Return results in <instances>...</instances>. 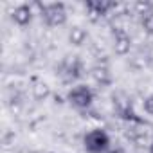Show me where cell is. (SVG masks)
<instances>
[{
    "mask_svg": "<svg viewBox=\"0 0 153 153\" xmlns=\"http://www.w3.org/2000/svg\"><path fill=\"white\" fill-rule=\"evenodd\" d=\"M90 76L99 87H112L114 85V74L110 72V68L106 65H94L90 68Z\"/></svg>",
    "mask_w": 153,
    "mask_h": 153,
    "instance_id": "cell-8",
    "label": "cell"
},
{
    "mask_svg": "<svg viewBox=\"0 0 153 153\" xmlns=\"http://www.w3.org/2000/svg\"><path fill=\"white\" fill-rule=\"evenodd\" d=\"M33 96H34V99L36 101H45L49 96H51V88H49V85L47 83H36L34 87H33Z\"/></svg>",
    "mask_w": 153,
    "mask_h": 153,
    "instance_id": "cell-10",
    "label": "cell"
},
{
    "mask_svg": "<svg viewBox=\"0 0 153 153\" xmlns=\"http://www.w3.org/2000/svg\"><path fill=\"white\" fill-rule=\"evenodd\" d=\"M142 110H144V114L153 117V94H148L142 99Z\"/></svg>",
    "mask_w": 153,
    "mask_h": 153,
    "instance_id": "cell-13",
    "label": "cell"
},
{
    "mask_svg": "<svg viewBox=\"0 0 153 153\" xmlns=\"http://www.w3.org/2000/svg\"><path fill=\"white\" fill-rule=\"evenodd\" d=\"M149 153H153V142L149 144Z\"/></svg>",
    "mask_w": 153,
    "mask_h": 153,
    "instance_id": "cell-15",
    "label": "cell"
},
{
    "mask_svg": "<svg viewBox=\"0 0 153 153\" xmlns=\"http://www.w3.org/2000/svg\"><path fill=\"white\" fill-rule=\"evenodd\" d=\"M133 9H135V13L139 16H142V15H146V13H149L153 9V4L151 2H135L133 4Z\"/></svg>",
    "mask_w": 153,
    "mask_h": 153,
    "instance_id": "cell-12",
    "label": "cell"
},
{
    "mask_svg": "<svg viewBox=\"0 0 153 153\" xmlns=\"http://www.w3.org/2000/svg\"><path fill=\"white\" fill-rule=\"evenodd\" d=\"M83 148L87 153H108V149L112 148L110 135L103 128H94L85 133Z\"/></svg>",
    "mask_w": 153,
    "mask_h": 153,
    "instance_id": "cell-2",
    "label": "cell"
},
{
    "mask_svg": "<svg viewBox=\"0 0 153 153\" xmlns=\"http://www.w3.org/2000/svg\"><path fill=\"white\" fill-rule=\"evenodd\" d=\"M140 27L148 36H153V9L140 16Z\"/></svg>",
    "mask_w": 153,
    "mask_h": 153,
    "instance_id": "cell-11",
    "label": "cell"
},
{
    "mask_svg": "<svg viewBox=\"0 0 153 153\" xmlns=\"http://www.w3.org/2000/svg\"><path fill=\"white\" fill-rule=\"evenodd\" d=\"M58 74L61 76V79L65 83H74V81L81 79L85 76V65H83V61L78 56H72V58L68 56V58H65L61 61Z\"/></svg>",
    "mask_w": 153,
    "mask_h": 153,
    "instance_id": "cell-4",
    "label": "cell"
},
{
    "mask_svg": "<svg viewBox=\"0 0 153 153\" xmlns=\"http://www.w3.org/2000/svg\"><path fill=\"white\" fill-rule=\"evenodd\" d=\"M33 7L34 6H31V4H20V6H16L13 9V13H11V20L18 27H27L33 22V18H34V9Z\"/></svg>",
    "mask_w": 153,
    "mask_h": 153,
    "instance_id": "cell-7",
    "label": "cell"
},
{
    "mask_svg": "<svg viewBox=\"0 0 153 153\" xmlns=\"http://www.w3.org/2000/svg\"><path fill=\"white\" fill-rule=\"evenodd\" d=\"M112 43H114L112 45L114 52L117 56H126L131 51V36L121 27H114V31H112Z\"/></svg>",
    "mask_w": 153,
    "mask_h": 153,
    "instance_id": "cell-6",
    "label": "cell"
},
{
    "mask_svg": "<svg viewBox=\"0 0 153 153\" xmlns=\"http://www.w3.org/2000/svg\"><path fill=\"white\" fill-rule=\"evenodd\" d=\"M36 7L42 9V18L49 27H61L67 24L68 13H67V6L63 2H52V4H34Z\"/></svg>",
    "mask_w": 153,
    "mask_h": 153,
    "instance_id": "cell-1",
    "label": "cell"
},
{
    "mask_svg": "<svg viewBox=\"0 0 153 153\" xmlns=\"http://www.w3.org/2000/svg\"><path fill=\"white\" fill-rule=\"evenodd\" d=\"M117 6H119L117 2H106V0H88V2H85V9H87L90 20H94V22L106 16Z\"/></svg>",
    "mask_w": 153,
    "mask_h": 153,
    "instance_id": "cell-5",
    "label": "cell"
},
{
    "mask_svg": "<svg viewBox=\"0 0 153 153\" xmlns=\"http://www.w3.org/2000/svg\"><path fill=\"white\" fill-rule=\"evenodd\" d=\"M88 40V31L81 25H72L68 31V43L74 47H81Z\"/></svg>",
    "mask_w": 153,
    "mask_h": 153,
    "instance_id": "cell-9",
    "label": "cell"
},
{
    "mask_svg": "<svg viewBox=\"0 0 153 153\" xmlns=\"http://www.w3.org/2000/svg\"><path fill=\"white\" fill-rule=\"evenodd\" d=\"M94 90L87 85H76L67 92V101L78 110H88L94 103Z\"/></svg>",
    "mask_w": 153,
    "mask_h": 153,
    "instance_id": "cell-3",
    "label": "cell"
},
{
    "mask_svg": "<svg viewBox=\"0 0 153 153\" xmlns=\"http://www.w3.org/2000/svg\"><path fill=\"white\" fill-rule=\"evenodd\" d=\"M108 153H124V149L123 148H110Z\"/></svg>",
    "mask_w": 153,
    "mask_h": 153,
    "instance_id": "cell-14",
    "label": "cell"
}]
</instances>
